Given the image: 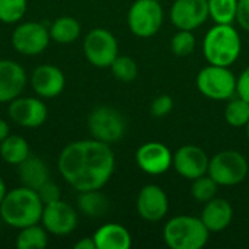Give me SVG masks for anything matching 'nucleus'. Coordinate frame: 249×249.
<instances>
[{
    "mask_svg": "<svg viewBox=\"0 0 249 249\" xmlns=\"http://www.w3.org/2000/svg\"><path fill=\"white\" fill-rule=\"evenodd\" d=\"M115 156L108 143L77 140L67 144L58 156V171L76 191L101 190L112 177Z\"/></svg>",
    "mask_w": 249,
    "mask_h": 249,
    "instance_id": "nucleus-1",
    "label": "nucleus"
},
{
    "mask_svg": "<svg viewBox=\"0 0 249 249\" xmlns=\"http://www.w3.org/2000/svg\"><path fill=\"white\" fill-rule=\"evenodd\" d=\"M44 203L38 193L28 187H19L6 194L0 204L3 222L15 229H22L41 222Z\"/></svg>",
    "mask_w": 249,
    "mask_h": 249,
    "instance_id": "nucleus-2",
    "label": "nucleus"
},
{
    "mask_svg": "<svg viewBox=\"0 0 249 249\" xmlns=\"http://www.w3.org/2000/svg\"><path fill=\"white\" fill-rule=\"evenodd\" d=\"M241 47V36L232 25L216 23L206 34L203 53L210 64L229 67L238 60Z\"/></svg>",
    "mask_w": 249,
    "mask_h": 249,
    "instance_id": "nucleus-3",
    "label": "nucleus"
},
{
    "mask_svg": "<svg viewBox=\"0 0 249 249\" xmlns=\"http://www.w3.org/2000/svg\"><path fill=\"white\" fill-rule=\"evenodd\" d=\"M209 229L200 217L177 216L163 228V241L171 249H200L209 241Z\"/></svg>",
    "mask_w": 249,
    "mask_h": 249,
    "instance_id": "nucleus-4",
    "label": "nucleus"
},
{
    "mask_svg": "<svg viewBox=\"0 0 249 249\" xmlns=\"http://www.w3.org/2000/svg\"><path fill=\"white\" fill-rule=\"evenodd\" d=\"M248 171V160L242 153L236 150H223L210 159L207 174L217 185L233 187L247 178Z\"/></svg>",
    "mask_w": 249,
    "mask_h": 249,
    "instance_id": "nucleus-5",
    "label": "nucleus"
},
{
    "mask_svg": "<svg viewBox=\"0 0 249 249\" xmlns=\"http://www.w3.org/2000/svg\"><path fill=\"white\" fill-rule=\"evenodd\" d=\"M197 88L209 99L226 101L236 93V77L225 66L210 64L197 74Z\"/></svg>",
    "mask_w": 249,
    "mask_h": 249,
    "instance_id": "nucleus-6",
    "label": "nucleus"
},
{
    "mask_svg": "<svg viewBox=\"0 0 249 249\" xmlns=\"http://www.w3.org/2000/svg\"><path fill=\"white\" fill-rule=\"evenodd\" d=\"M130 31L140 36L149 38L159 32L163 23V10L156 0H136L127 15Z\"/></svg>",
    "mask_w": 249,
    "mask_h": 249,
    "instance_id": "nucleus-7",
    "label": "nucleus"
},
{
    "mask_svg": "<svg viewBox=\"0 0 249 249\" xmlns=\"http://www.w3.org/2000/svg\"><path fill=\"white\" fill-rule=\"evenodd\" d=\"M88 127L93 139L109 144L124 136L125 120L121 112L111 107H98L90 112Z\"/></svg>",
    "mask_w": 249,
    "mask_h": 249,
    "instance_id": "nucleus-8",
    "label": "nucleus"
},
{
    "mask_svg": "<svg viewBox=\"0 0 249 249\" xmlns=\"http://www.w3.org/2000/svg\"><path fill=\"white\" fill-rule=\"evenodd\" d=\"M83 51L92 66L111 67L112 61L118 57V42L109 31L95 28L86 35Z\"/></svg>",
    "mask_w": 249,
    "mask_h": 249,
    "instance_id": "nucleus-9",
    "label": "nucleus"
},
{
    "mask_svg": "<svg viewBox=\"0 0 249 249\" xmlns=\"http://www.w3.org/2000/svg\"><path fill=\"white\" fill-rule=\"evenodd\" d=\"M50 39V31L39 22L20 23L12 34L13 48L23 55L41 54L48 47Z\"/></svg>",
    "mask_w": 249,
    "mask_h": 249,
    "instance_id": "nucleus-10",
    "label": "nucleus"
},
{
    "mask_svg": "<svg viewBox=\"0 0 249 249\" xmlns=\"http://www.w3.org/2000/svg\"><path fill=\"white\" fill-rule=\"evenodd\" d=\"M77 220L79 219L76 210L70 204L64 203L61 198L54 203L45 204L41 216V222L45 231L57 236L71 233L77 226Z\"/></svg>",
    "mask_w": 249,
    "mask_h": 249,
    "instance_id": "nucleus-11",
    "label": "nucleus"
},
{
    "mask_svg": "<svg viewBox=\"0 0 249 249\" xmlns=\"http://www.w3.org/2000/svg\"><path fill=\"white\" fill-rule=\"evenodd\" d=\"M209 156L207 153L194 144H185L179 147L172 156V165L175 171L187 179H196L207 174L209 171Z\"/></svg>",
    "mask_w": 249,
    "mask_h": 249,
    "instance_id": "nucleus-12",
    "label": "nucleus"
},
{
    "mask_svg": "<svg viewBox=\"0 0 249 249\" xmlns=\"http://www.w3.org/2000/svg\"><path fill=\"white\" fill-rule=\"evenodd\" d=\"M9 118L18 125L35 128L45 123L48 111L45 104L38 98H20L9 102Z\"/></svg>",
    "mask_w": 249,
    "mask_h": 249,
    "instance_id": "nucleus-13",
    "label": "nucleus"
},
{
    "mask_svg": "<svg viewBox=\"0 0 249 249\" xmlns=\"http://www.w3.org/2000/svg\"><path fill=\"white\" fill-rule=\"evenodd\" d=\"M209 18L207 0H175L171 7V20L178 29L194 31Z\"/></svg>",
    "mask_w": 249,
    "mask_h": 249,
    "instance_id": "nucleus-14",
    "label": "nucleus"
},
{
    "mask_svg": "<svg viewBox=\"0 0 249 249\" xmlns=\"http://www.w3.org/2000/svg\"><path fill=\"white\" fill-rule=\"evenodd\" d=\"M171 150L160 142H149L139 147L136 162L139 168L149 175H162L172 165Z\"/></svg>",
    "mask_w": 249,
    "mask_h": 249,
    "instance_id": "nucleus-15",
    "label": "nucleus"
},
{
    "mask_svg": "<svg viewBox=\"0 0 249 249\" xmlns=\"http://www.w3.org/2000/svg\"><path fill=\"white\" fill-rule=\"evenodd\" d=\"M169 210L166 193L158 185H144L137 197V212L147 222L162 220Z\"/></svg>",
    "mask_w": 249,
    "mask_h": 249,
    "instance_id": "nucleus-16",
    "label": "nucleus"
},
{
    "mask_svg": "<svg viewBox=\"0 0 249 249\" xmlns=\"http://www.w3.org/2000/svg\"><path fill=\"white\" fill-rule=\"evenodd\" d=\"M31 85L38 96L50 99L58 96L63 92L66 77L58 67L53 64H42L32 71Z\"/></svg>",
    "mask_w": 249,
    "mask_h": 249,
    "instance_id": "nucleus-17",
    "label": "nucleus"
},
{
    "mask_svg": "<svg viewBox=\"0 0 249 249\" xmlns=\"http://www.w3.org/2000/svg\"><path fill=\"white\" fill-rule=\"evenodd\" d=\"M25 85L26 73L23 67L13 60L0 58V104L20 96Z\"/></svg>",
    "mask_w": 249,
    "mask_h": 249,
    "instance_id": "nucleus-18",
    "label": "nucleus"
},
{
    "mask_svg": "<svg viewBox=\"0 0 249 249\" xmlns=\"http://www.w3.org/2000/svg\"><path fill=\"white\" fill-rule=\"evenodd\" d=\"M232 217H233V209L231 203L228 200L216 198V197L206 203L200 216L209 232L225 231L231 225Z\"/></svg>",
    "mask_w": 249,
    "mask_h": 249,
    "instance_id": "nucleus-19",
    "label": "nucleus"
},
{
    "mask_svg": "<svg viewBox=\"0 0 249 249\" xmlns=\"http://www.w3.org/2000/svg\"><path fill=\"white\" fill-rule=\"evenodd\" d=\"M96 249H128L131 247L130 232L118 223H107L93 235Z\"/></svg>",
    "mask_w": 249,
    "mask_h": 249,
    "instance_id": "nucleus-20",
    "label": "nucleus"
},
{
    "mask_svg": "<svg viewBox=\"0 0 249 249\" xmlns=\"http://www.w3.org/2000/svg\"><path fill=\"white\" fill-rule=\"evenodd\" d=\"M18 175L23 187L32 188L35 191L50 181V171L44 160L31 155L18 165Z\"/></svg>",
    "mask_w": 249,
    "mask_h": 249,
    "instance_id": "nucleus-21",
    "label": "nucleus"
},
{
    "mask_svg": "<svg viewBox=\"0 0 249 249\" xmlns=\"http://www.w3.org/2000/svg\"><path fill=\"white\" fill-rule=\"evenodd\" d=\"M0 156L9 165H19L29 156V144L22 136L9 134L0 143Z\"/></svg>",
    "mask_w": 249,
    "mask_h": 249,
    "instance_id": "nucleus-22",
    "label": "nucleus"
},
{
    "mask_svg": "<svg viewBox=\"0 0 249 249\" xmlns=\"http://www.w3.org/2000/svg\"><path fill=\"white\" fill-rule=\"evenodd\" d=\"M80 23L71 16H61L55 19L50 28V36L58 44H71L80 35Z\"/></svg>",
    "mask_w": 249,
    "mask_h": 249,
    "instance_id": "nucleus-23",
    "label": "nucleus"
},
{
    "mask_svg": "<svg viewBox=\"0 0 249 249\" xmlns=\"http://www.w3.org/2000/svg\"><path fill=\"white\" fill-rule=\"evenodd\" d=\"M77 206L80 212L89 217H102L108 210V200L99 190L83 191L77 197Z\"/></svg>",
    "mask_w": 249,
    "mask_h": 249,
    "instance_id": "nucleus-24",
    "label": "nucleus"
},
{
    "mask_svg": "<svg viewBox=\"0 0 249 249\" xmlns=\"http://www.w3.org/2000/svg\"><path fill=\"white\" fill-rule=\"evenodd\" d=\"M16 236V248L19 249H42L48 245V235L44 226L31 225L19 229Z\"/></svg>",
    "mask_w": 249,
    "mask_h": 249,
    "instance_id": "nucleus-25",
    "label": "nucleus"
},
{
    "mask_svg": "<svg viewBox=\"0 0 249 249\" xmlns=\"http://www.w3.org/2000/svg\"><path fill=\"white\" fill-rule=\"evenodd\" d=\"M209 1V16L222 25H232L236 20L238 0H207Z\"/></svg>",
    "mask_w": 249,
    "mask_h": 249,
    "instance_id": "nucleus-26",
    "label": "nucleus"
},
{
    "mask_svg": "<svg viewBox=\"0 0 249 249\" xmlns=\"http://www.w3.org/2000/svg\"><path fill=\"white\" fill-rule=\"evenodd\" d=\"M225 118L232 127H245L249 123V102L241 96L231 99L225 109Z\"/></svg>",
    "mask_w": 249,
    "mask_h": 249,
    "instance_id": "nucleus-27",
    "label": "nucleus"
},
{
    "mask_svg": "<svg viewBox=\"0 0 249 249\" xmlns=\"http://www.w3.org/2000/svg\"><path fill=\"white\" fill-rule=\"evenodd\" d=\"M111 70L115 79L121 80V82H133L137 74H139V69L136 61L131 57L127 55H118L112 64H111Z\"/></svg>",
    "mask_w": 249,
    "mask_h": 249,
    "instance_id": "nucleus-28",
    "label": "nucleus"
},
{
    "mask_svg": "<svg viewBox=\"0 0 249 249\" xmlns=\"http://www.w3.org/2000/svg\"><path fill=\"white\" fill-rule=\"evenodd\" d=\"M217 193V184L210 175H203L200 178H196L193 185H191V196L200 201V203H207L216 197Z\"/></svg>",
    "mask_w": 249,
    "mask_h": 249,
    "instance_id": "nucleus-29",
    "label": "nucleus"
},
{
    "mask_svg": "<svg viewBox=\"0 0 249 249\" xmlns=\"http://www.w3.org/2000/svg\"><path fill=\"white\" fill-rule=\"evenodd\" d=\"M196 48V36L193 31L178 29V32L171 39V50L177 57H187Z\"/></svg>",
    "mask_w": 249,
    "mask_h": 249,
    "instance_id": "nucleus-30",
    "label": "nucleus"
},
{
    "mask_svg": "<svg viewBox=\"0 0 249 249\" xmlns=\"http://www.w3.org/2000/svg\"><path fill=\"white\" fill-rule=\"evenodd\" d=\"M26 12V0H0V20L15 23L23 18Z\"/></svg>",
    "mask_w": 249,
    "mask_h": 249,
    "instance_id": "nucleus-31",
    "label": "nucleus"
},
{
    "mask_svg": "<svg viewBox=\"0 0 249 249\" xmlns=\"http://www.w3.org/2000/svg\"><path fill=\"white\" fill-rule=\"evenodd\" d=\"M174 108V101L169 95H160L158 96L152 105H150V114L153 117H165L168 115Z\"/></svg>",
    "mask_w": 249,
    "mask_h": 249,
    "instance_id": "nucleus-32",
    "label": "nucleus"
},
{
    "mask_svg": "<svg viewBox=\"0 0 249 249\" xmlns=\"http://www.w3.org/2000/svg\"><path fill=\"white\" fill-rule=\"evenodd\" d=\"M36 193H38V196H39V198H41V201L44 203V206L45 204H50V203H54V201H57V200H60V188L55 185V184H53L51 181H47L44 185H41L38 190H36Z\"/></svg>",
    "mask_w": 249,
    "mask_h": 249,
    "instance_id": "nucleus-33",
    "label": "nucleus"
},
{
    "mask_svg": "<svg viewBox=\"0 0 249 249\" xmlns=\"http://www.w3.org/2000/svg\"><path fill=\"white\" fill-rule=\"evenodd\" d=\"M236 20L241 28L249 31V0H238Z\"/></svg>",
    "mask_w": 249,
    "mask_h": 249,
    "instance_id": "nucleus-34",
    "label": "nucleus"
},
{
    "mask_svg": "<svg viewBox=\"0 0 249 249\" xmlns=\"http://www.w3.org/2000/svg\"><path fill=\"white\" fill-rule=\"evenodd\" d=\"M236 93L238 96L249 102V67L245 69L236 79Z\"/></svg>",
    "mask_w": 249,
    "mask_h": 249,
    "instance_id": "nucleus-35",
    "label": "nucleus"
},
{
    "mask_svg": "<svg viewBox=\"0 0 249 249\" xmlns=\"http://www.w3.org/2000/svg\"><path fill=\"white\" fill-rule=\"evenodd\" d=\"M74 249H96V244L93 238H83L74 244Z\"/></svg>",
    "mask_w": 249,
    "mask_h": 249,
    "instance_id": "nucleus-36",
    "label": "nucleus"
},
{
    "mask_svg": "<svg viewBox=\"0 0 249 249\" xmlns=\"http://www.w3.org/2000/svg\"><path fill=\"white\" fill-rule=\"evenodd\" d=\"M7 136H9V124H7L4 120L0 118V143H1Z\"/></svg>",
    "mask_w": 249,
    "mask_h": 249,
    "instance_id": "nucleus-37",
    "label": "nucleus"
},
{
    "mask_svg": "<svg viewBox=\"0 0 249 249\" xmlns=\"http://www.w3.org/2000/svg\"><path fill=\"white\" fill-rule=\"evenodd\" d=\"M6 194H7V190H6V184H4L3 178L0 177V204H1V201H3V198L6 197Z\"/></svg>",
    "mask_w": 249,
    "mask_h": 249,
    "instance_id": "nucleus-38",
    "label": "nucleus"
},
{
    "mask_svg": "<svg viewBox=\"0 0 249 249\" xmlns=\"http://www.w3.org/2000/svg\"><path fill=\"white\" fill-rule=\"evenodd\" d=\"M247 136H248V140H249V123L247 124Z\"/></svg>",
    "mask_w": 249,
    "mask_h": 249,
    "instance_id": "nucleus-39",
    "label": "nucleus"
}]
</instances>
